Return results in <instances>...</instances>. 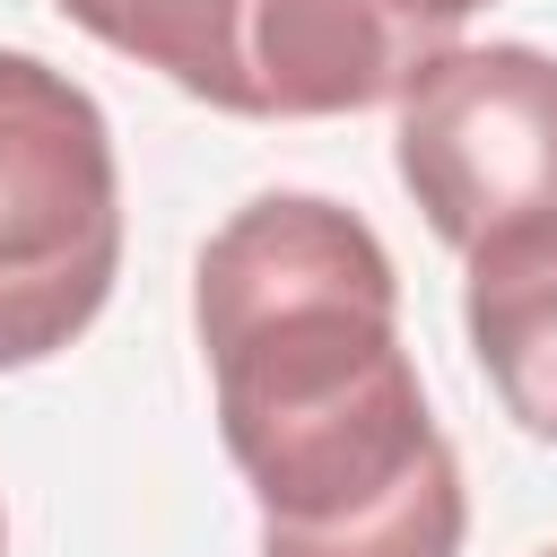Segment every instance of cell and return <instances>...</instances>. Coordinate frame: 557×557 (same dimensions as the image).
<instances>
[{
    "instance_id": "obj_1",
    "label": "cell",
    "mask_w": 557,
    "mask_h": 557,
    "mask_svg": "<svg viewBox=\"0 0 557 557\" xmlns=\"http://www.w3.org/2000/svg\"><path fill=\"white\" fill-rule=\"evenodd\" d=\"M218 435L261 505V557H461V461L400 348L383 235L322 191L244 200L191 270Z\"/></svg>"
},
{
    "instance_id": "obj_2",
    "label": "cell",
    "mask_w": 557,
    "mask_h": 557,
    "mask_svg": "<svg viewBox=\"0 0 557 557\" xmlns=\"http://www.w3.org/2000/svg\"><path fill=\"white\" fill-rule=\"evenodd\" d=\"M122 278V165L104 104L0 52V374L61 357Z\"/></svg>"
},
{
    "instance_id": "obj_3",
    "label": "cell",
    "mask_w": 557,
    "mask_h": 557,
    "mask_svg": "<svg viewBox=\"0 0 557 557\" xmlns=\"http://www.w3.org/2000/svg\"><path fill=\"white\" fill-rule=\"evenodd\" d=\"M392 165L461 261L479 244L557 226V52L540 44L435 52L400 87Z\"/></svg>"
},
{
    "instance_id": "obj_4",
    "label": "cell",
    "mask_w": 557,
    "mask_h": 557,
    "mask_svg": "<svg viewBox=\"0 0 557 557\" xmlns=\"http://www.w3.org/2000/svg\"><path fill=\"white\" fill-rule=\"evenodd\" d=\"M461 331H470L505 418L522 435L557 444V226H531V235L470 252Z\"/></svg>"
},
{
    "instance_id": "obj_5",
    "label": "cell",
    "mask_w": 557,
    "mask_h": 557,
    "mask_svg": "<svg viewBox=\"0 0 557 557\" xmlns=\"http://www.w3.org/2000/svg\"><path fill=\"white\" fill-rule=\"evenodd\" d=\"M61 17L87 26L96 44H113L122 61L174 78L183 96L261 122V96H252L261 0H61Z\"/></svg>"
},
{
    "instance_id": "obj_6",
    "label": "cell",
    "mask_w": 557,
    "mask_h": 557,
    "mask_svg": "<svg viewBox=\"0 0 557 557\" xmlns=\"http://www.w3.org/2000/svg\"><path fill=\"white\" fill-rule=\"evenodd\" d=\"M366 9V26L409 61V70H426L435 52H453V35L487 9V0H357Z\"/></svg>"
},
{
    "instance_id": "obj_7",
    "label": "cell",
    "mask_w": 557,
    "mask_h": 557,
    "mask_svg": "<svg viewBox=\"0 0 557 557\" xmlns=\"http://www.w3.org/2000/svg\"><path fill=\"white\" fill-rule=\"evenodd\" d=\"M0 557H9V513H0Z\"/></svg>"
},
{
    "instance_id": "obj_8",
    "label": "cell",
    "mask_w": 557,
    "mask_h": 557,
    "mask_svg": "<svg viewBox=\"0 0 557 557\" xmlns=\"http://www.w3.org/2000/svg\"><path fill=\"white\" fill-rule=\"evenodd\" d=\"M540 557H557V548H540Z\"/></svg>"
}]
</instances>
